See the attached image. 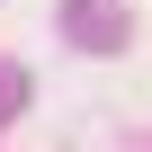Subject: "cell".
Instances as JSON below:
<instances>
[{
	"label": "cell",
	"mask_w": 152,
	"mask_h": 152,
	"mask_svg": "<svg viewBox=\"0 0 152 152\" xmlns=\"http://www.w3.org/2000/svg\"><path fill=\"white\" fill-rule=\"evenodd\" d=\"M63 18H72V36H81V45H125V18H116V9H99V0H72Z\"/></svg>",
	"instance_id": "cell-1"
},
{
	"label": "cell",
	"mask_w": 152,
	"mask_h": 152,
	"mask_svg": "<svg viewBox=\"0 0 152 152\" xmlns=\"http://www.w3.org/2000/svg\"><path fill=\"white\" fill-rule=\"evenodd\" d=\"M18 107H27V72H18V63H0V125H9Z\"/></svg>",
	"instance_id": "cell-2"
}]
</instances>
